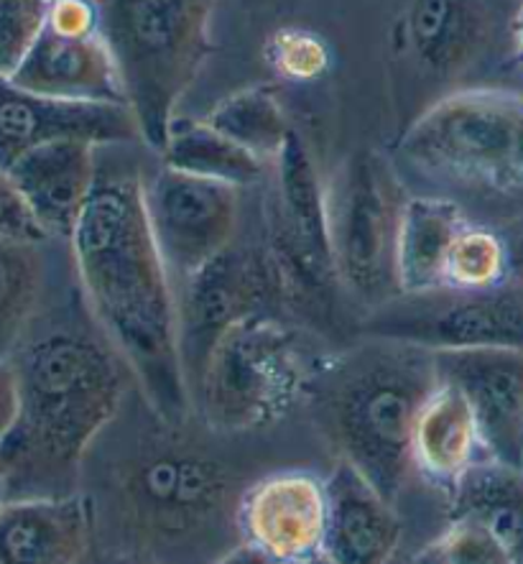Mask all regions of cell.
Masks as SVG:
<instances>
[{
    "label": "cell",
    "instance_id": "14",
    "mask_svg": "<svg viewBox=\"0 0 523 564\" xmlns=\"http://www.w3.org/2000/svg\"><path fill=\"white\" fill-rule=\"evenodd\" d=\"M64 139L108 149L141 141V133L126 105L54 100L0 77V169L8 172L29 151Z\"/></svg>",
    "mask_w": 523,
    "mask_h": 564
},
{
    "label": "cell",
    "instance_id": "33",
    "mask_svg": "<svg viewBox=\"0 0 523 564\" xmlns=\"http://www.w3.org/2000/svg\"><path fill=\"white\" fill-rule=\"evenodd\" d=\"M15 414V386L11 366L0 362V440L6 437V432L11 430Z\"/></svg>",
    "mask_w": 523,
    "mask_h": 564
},
{
    "label": "cell",
    "instance_id": "6",
    "mask_svg": "<svg viewBox=\"0 0 523 564\" xmlns=\"http://www.w3.org/2000/svg\"><path fill=\"white\" fill-rule=\"evenodd\" d=\"M322 362L286 319L253 314L236 322L209 352L192 389L195 414L217 437L261 430L307 397Z\"/></svg>",
    "mask_w": 523,
    "mask_h": 564
},
{
    "label": "cell",
    "instance_id": "25",
    "mask_svg": "<svg viewBox=\"0 0 523 564\" xmlns=\"http://www.w3.org/2000/svg\"><path fill=\"white\" fill-rule=\"evenodd\" d=\"M159 156L164 159V166L176 172L222 182L238 189L261 182L265 174V161L215 131L203 118L176 116L166 147Z\"/></svg>",
    "mask_w": 523,
    "mask_h": 564
},
{
    "label": "cell",
    "instance_id": "16",
    "mask_svg": "<svg viewBox=\"0 0 523 564\" xmlns=\"http://www.w3.org/2000/svg\"><path fill=\"white\" fill-rule=\"evenodd\" d=\"M273 164V192L265 207V236L284 243L322 279L342 289L329 238V199L307 141L292 133Z\"/></svg>",
    "mask_w": 523,
    "mask_h": 564
},
{
    "label": "cell",
    "instance_id": "24",
    "mask_svg": "<svg viewBox=\"0 0 523 564\" xmlns=\"http://www.w3.org/2000/svg\"><path fill=\"white\" fill-rule=\"evenodd\" d=\"M447 503L449 516L482 523L513 564H523V470L486 457L457 480Z\"/></svg>",
    "mask_w": 523,
    "mask_h": 564
},
{
    "label": "cell",
    "instance_id": "17",
    "mask_svg": "<svg viewBox=\"0 0 523 564\" xmlns=\"http://www.w3.org/2000/svg\"><path fill=\"white\" fill-rule=\"evenodd\" d=\"M100 149L83 139L52 141L8 169L29 213L50 240L69 243L98 184Z\"/></svg>",
    "mask_w": 523,
    "mask_h": 564
},
{
    "label": "cell",
    "instance_id": "34",
    "mask_svg": "<svg viewBox=\"0 0 523 564\" xmlns=\"http://www.w3.org/2000/svg\"><path fill=\"white\" fill-rule=\"evenodd\" d=\"M215 564H279L273 557H269L259 546H253L251 542H240L238 546H232L228 554H222Z\"/></svg>",
    "mask_w": 523,
    "mask_h": 564
},
{
    "label": "cell",
    "instance_id": "38",
    "mask_svg": "<svg viewBox=\"0 0 523 564\" xmlns=\"http://www.w3.org/2000/svg\"><path fill=\"white\" fill-rule=\"evenodd\" d=\"M6 503V486H0V509H3Z\"/></svg>",
    "mask_w": 523,
    "mask_h": 564
},
{
    "label": "cell",
    "instance_id": "5",
    "mask_svg": "<svg viewBox=\"0 0 523 564\" xmlns=\"http://www.w3.org/2000/svg\"><path fill=\"white\" fill-rule=\"evenodd\" d=\"M217 0H95L98 31L116 62L141 143L161 154L176 108L213 50Z\"/></svg>",
    "mask_w": 523,
    "mask_h": 564
},
{
    "label": "cell",
    "instance_id": "30",
    "mask_svg": "<svg viewBox=\"0 0 523 564\" xmlns=\"http://www.w3.org/2000/svg\"><path fill=\"white\" fill-rule=\"evenodd\" d=\"M50 0H0V77L11 79L42 36Z\"/></svg>",
    "mask_w": 523,
    "mask_h": 564
},
{
    "label": "cell",
    "instance_id": "10",
    "mask_svg": "<svg viewBox=\"0 0 523 564\" xmlns=\"http://www.w3.org/2000/svg\"><path fill=\"white\" fill-rule=\"evenodd\" d=\"M176 310L184 370L192 391L209 352L236 322L253 314L279 317L261 246H230L195 276L184 279L176 294Z\"/></svg>",
    "mask_w": 523,
    "mask_h": 564
},
{
    "label": "cell",
    "instance_id": "39",
    "mask_svg": "<svg viewBox=\"0 0 523 564\" xmlns=\"http://www.w3.org/2000/svg\"><path fill=\"white\" fill-rule=\"evenodd\" d=\"M393 564H396V560H393Z\"/></svg>",
    "mask_w": 523,
    "mask_h": 564
},
{
    "label": "cell",
    "instance_id": "7",
    "mask_svg": "<svg viewBox=\"0 0 523 564\" xmlns=\"http://www.w3.org/2000/svg\"><path fill=\"white\" fill-rule=\"evenodd\" d=\"M396 156L465 189L523 192V93L465 87L445 95L406 128Z\"/></svg>",
    "mask_w": 523,
    "mask_h": 564
},
{
    "label": "cell",
    "instance_id": "8",
    "mask_svg": "<svg viewBox=\"0 0 523 564\" xmlns=\"http://www.w3.org/2000/svg\"><path fill=\"white\" fill-rule=\"evenodd\" d=\"M329 238L342 292L366 307L396 300V238L401 197L396 172L381 154L360 149L327 184Z\"/></svg>",
    "mask_w": 523,
    "mask_h": 564
},
{
    "label": "cell",
    "instance_id": "15",
    "mask_svg": "<svg viewBox=\"0 0 523 564\" xmlns=\"http://www.w3.org/2000/svg\"><path fill=\"white\" fill-rule=\"evenodd\" d=\"M243 542L279 564L307 557L325 546L327 486L307 470H279L253 480L240 501Z\"/></svg>",
    "mask_w": 523,
    "mask_h": 564
},
{
    "label": "cell",
    "instance_id": "23",
    "mask_svg": "<svg viewBox=\"0 0 523 564\" xmlns=\"http://www.w3.org/2000/svg\"><path fill=\"white\" fill-rule=\"evenodd\" d=\"M59 240L0 238V362L8 366L56 294L54 253Z\"/></svg>",
    "mask_w": 523,
    "mask_h": 564
},
{
    "label": "cell",
    "instance_id": "13",
    "mask_svg": "<svg viewBox=\"0 0 523 564\" xmlns=\"http://www.w3.org/2000/svg\"><path fill=\"white\" fill-rule=\"evenodd\" d=\"M439 378L472 409L488 460L523 470V350H434Z\"/></svg>",
    "mask_w": 523,
    "mask_h": 564
},
{
    "label": "cell",
    "instance_id": "28",
    "mask_svg": "<svg viewBox=\"0 0 523 564\" xmlns=\"http://www.w3.org/2000/svg\"><path fill=\"white\" fill-rule=\"evenodd\" d=\"M408 564H513V560L482 523L449 516L447 527L418 546Z\"/></svg>",
    "mask_w": 523,
    "mask_h": 564
},
{
    "label": "cell",
    "instance_id": "20",
    "mask_svg": "<svg viewBox=\"0 0 523 564\" xmlns=\"http://www.w3.org/2000/svg\"><path fill=\"white\" fill-rule=\"evenodd\" d=\"M11 79L23 90L54 100L126 105L116 62L100 34L69 36L44 26Z\"/></svg>",
    "mask_w": 523,
    "mask_h": 564
},
{
    "label": "cell",
    "instance_id": "4",
    "mask_svg": "<svg viewBox=\"0 0 523 564\" xmlns=\"http://www.w3.org/2000/svg\"><path fill=\"white\" fill-rule=\"evenodd\" d=\"M437 386L432 348L370 335L345 356L325 358L307 397L340 460L399 503L414 473V424Z\"/></svg>",
    "mask_w": 523,
    "mask_h": 564
},
{
    "label": "cell",
    "instance_id": "2",
    "mask_svg": "<svg viewBox=\"0 0 523 564\" xmlns=\"http://www.w3.org/2000/svg\"><path fill=\"white\" fill-rule=\"evenodd\" d=\"M67 248L85 307L131 368L141 399L164 422L187 424L195 401L182 358L179 310L146 217L143 176L110 169L102 149L98 184Z\"/></svg>",
    "mask_w": 523,
    "mask_h": 564
},
{
    "label": "cell",
    "instance_id": "26",
    "mask_svg": "<svg viewBox=\"0 0 523 564\" xmlns=\"http://www.w3.org/2000/svg\"><path fill=\"white\" fill-rule=\"evenodd\" d=\"M203 120L265 164L281 154L294 133L284 105L269 85L243 87L228 95L213 105Z\"/></svg>",
    "mask_w": 523,
    "mask_h": 564
},
{
    "label": "cell",
    "instance_id": "35",
    "mask_svg": "<svg viewBox=\"0 0 523 564\" xmlns=\"http://www.w3.org/2000/svg\"><path fill=\"white\" fill-rule=\"evenodd\" d=\"M523 54V0H519L516 19H513V59Z\"/></svg>",
    "mask_w": 523,
    "mask_h": 564
},
{
    "label": "cell",
    "instance_id": "18",
    "mask_svg": "<svg viewBox=\"0 0 523 564\" xmlns=\"http://www.w3.org/2000/svg\"><path fill=\"white\" fill-rule=\"evenodd\" d=\"M325 550L335 564H393L401 544V519L358 467L337 457L325 478Z\"/></svg>",
    "mask_w": 523,
    "mask_h": 564
},
{
    "label": "cell",
    "instance_id": "22",
    "mask_svg": "<svg viewBox=\"0 0 523 564\" xmlns=\"http://www.w3.org/2000/svg\"><path fill=\"white\" fill-rule=\"evenodd\" d=\"M462 207L447 197H408L396 238L401 296H426L445 289V265L455 238L468 225Z\"/></svg>",
    "mask_w": 523,
    "mask_h": 564
},
{
    "label": "cell",
    "instance_id": "27",
    "mask_svg": "<svg viewBox=\"0 0 523 564\" xmlns=\"http://www.w3.org/2000/svg\"><path fill=\"white\" fill-rule=\"evenodd\" d=\"M509 248L493 230L468 223L449 248L445 265V289L455 294L493 292L509 279Z\"/></svg>",
    "mask_w": 523,
    "mask_h": 564
},
{
    "label": "cell",
    "instance_id": "1",
    "mask_svg": "<svg viewBox=\"0 0 523 564\" xmlns=\"http://www.w3.org/2000/svg\"><path fill=\"white\" fill-rule=\"evenodd\" d=\"M98 470L85 467L83 490L92 509L95 544L126 564H215L243 542L240 501L251 482L238 465L149 409L123 440L105 430Z\"/></svg>",
    "mask_w": 523,
    "mask_h": 564
},
{
    "label": "cell",
    "instance_id": "21",
    "mask_svg": "<svg viewBox=\"0 0 523 564\" xmlns=\"http://www.w3.org/2000/svg\"><path fill=\"white\" fill-rule=\"evenodd\" d=\"M486 460L472 409L455 386H439L418 411L412 437L414 470L449 494L475 463Z\"/></svg>",
    "mask_w": 523,
    "mask_h": 564
},
{
    "label": "cell",
    "instance_id": "32",
    "mask_svg": "<svg viewBox=\"0 0 523 564\" xmlns=\"http://www.w3.org/2000/svg\"><path fill=\"white\" fill-rule=\"evenodd\" d=\"M46 26L69 36L100 34L95 0H50Z\"/></svg>",
    "mask_w": 523,
    "mask_h": 564
},
{
    "label": "cell",
    "instance_id": "12",
    "mask_svg": "<svg viewBox=\"0 0 523 564\" xmlns=\"http://www.w3.org/2000/svg\"><path fill=\"white\" fill-rule=\"evenodd\" d=\"M519 0H408L396 23L399 50L432 75H453L495 44L513 52Z\"/></svg>",
    "mask_w": 523,
    "mask_h": 564
},
{
    "label": "cell",
    "instance_id": "29",
    "mask_svg": "<svg viewBox=\"0 0 523 564\" xmlns=\"http://www.w3.org/2000/svg\"><path fill=\"white\" fill-rule=\"evenodd\" d=\"M263 56L273 75L288 83H314L327 75L333 62L325 39L302 26L273 31L263 46Z\"/></svg>",
    "mask_w": 523,
    "mask_h": 564
},
{
    "label": "cell",
    "instance_id": "36",
    "mask_svg": "<svg viewBox=\"0 0 523 564\" xmlns=\"http://www.w3.org/2000/svg\"><path fill=\"white\" fill-rule=\"evenodd\" d=\"M284 564H335V562L325 550H319V552L307 554V557H299V560H292V562H284Z\"/></svg>",
    "mask_w": 523,
    "mask_h": 564
},
{
    "label": "cell",
    "instance_id": "3",
    "mask_svg": "<svg viewBox=\"0 0 523 564\" xmlns=\"http://www.w3.org/2000/svg\"><path fill=\"white\" fill-rule=\"evenodd\" d=\"M54 294L8 362L15 386L11 430L0 440L6 498H59L83 490L95 442L116 422L135 378L95 319Z\"/></svg>",
    "mask_w": 523,
    "mask_h": 564
},
{
    "label": "cell",
    "instance_id": "31",
    "mask_svg": "<svg viewBox=\"0 0 523 564\" xmlns=\"http://www.w3.org/2000/svg\"><path fill=\"white\" fill-rule=\"evenodd\" d=\"M0 238L50 240L36 225L34 215L29 213L26 203H23L6 169H0Z\"/></svg>",
    "mask_w": 523,
    "mask_h": 564
},
{
    "label": "cell",
    "instance_id": "37",
    "mask_svg": "<svg viewBox=\"0 0 523 564\" xmlns=\"http://www.w3.org/2000/svg\"><path fill=\"white\" fill-rule=\"evenodd\" d=\"M0 486H6V460H3V455H0Z\"/></svg>",
    "mask_w": 523,
    "mask_h": 564
},
{
    "label": "cell",
    "instance_id": "11",
    "mask_svg": "<svg viewBox=\"0 0 523 564\" xmlns=\"http://www.w3.org/2000/svg\"><path fill=\"white\" fill-rule=\"evenodd\" d=\"M414 304L375 314L368 335L408 340L432 350L513 348L523 350V289L493 292H437L406 296Z\"/></svg>",
    "mask_w": 523,
    "mask_h": 564
},
{
    "label": "cell",
    "instance_id": "9",
    "mask_svg": "<svg viewBox=\"0 0 523 564\" xmlns=\"http://www.w3.org/2000/svg\"><path fill=\"white\" fill-rule=\"evenodd\" d=\"M143 205L172 279L184 281L236 246L240 189L161 164L143 180Z\"/></svg>",
    "mask_w": 523,
    "mask_h": 564
},
{
    "label": "cell",
    "instance_id": "19",
    "mask_svg": "<svg viewBox=\"0 0 523 564\" xmlns=\"http://www.w3.org/2000/svg\"><path fill=\"white\" fill-rule=\"evenodd\" d=\"M95 544L87 496L6 498L0 509V564H83Z\"/></svg>",
    "mask_w": 523,
    "mask_h": 564
}]
</instances>
